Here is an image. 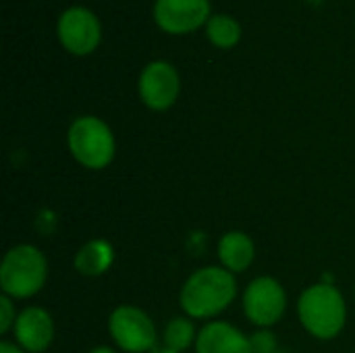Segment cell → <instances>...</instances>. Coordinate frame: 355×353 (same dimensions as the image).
<instances>
[{
	"label": "cell",
	"mask_w": 355,
	"mask_h": 353,
	"mask_svg": "<svg viewBox=\"0 0 355 353\" xmlns=\"http://www.w3.org/2000/svg\"><path fill=\"white\" fill-rule=\"evenodd\" d=\"M287 308V295L283 285L272 277L254 279L243 293V312L252 325L268 329L277 325Z\"/></svg>",
	"instance_id": "6"
},
{
	"label": "cell",
	"mask_w": 355,
	"mask_h": 353,
	"mask_svg": "<svg viewBox=\"0 0 355 353\" xmlns=\"http://www.w3.org/2000/svg\"><path fill=\"white\" fill-rule=\"evenodd\" d=\"M114 262V250L104 239H92L79 248L75 254V268L85 277H100L104 275Z\"/></svg>",
	"instance_id": "13"
},
{
	"label": "cell",
	"mask_w": 355,
	"mask_h": 353,
	"mask_svg": "<svg viewBox=\"0 0 355 353\" xmlns=\"http://www.w3.org/2000/svg\"><path fill=\"white\" fill-rule=\"evenodd\" d=\"M150 353H177V352H171L168 347H156V350H152Z\"/></svg>",
	"instance_id": "20"
},
{
	"label": "cell",
	"mask_w": 355,
	"mask_h": 353,
	"mask_svg": "<svg viewBox=\"0 0 355 353\" xmlns=\"http://www.w3.org/2000/svg\"><path fill=\"white\" fill-rule=\"evenodd\" d=\"M89 353H116L112 347H106V345H100V347H94Z\"/></svg>",
	"instance_id": "19"
},
{
	"label": "cell",
	"mask_w": 355,
	"mask_h": 353,
	"mask_svg": "<svg viewBox=\"0 0 355 353\" xmlns=\"http://www.w3.org/2000/svg\"><path fill=\"white\" fill-rule=\"evenodd\" d=\"M108 333L123 352L150 353L156 350V327L139 308L119 306L108 318Z\"/></svg>",
	"instance_id": "5"
},
{
	"label": "cell",
	"mask_w": 355,
	"mask_h": 353,
	"mask_svg": "<svg viewBox=\"0 0 355 353\" xmlns=\"http://www.w3.org/2000/svg\"><path fill=\"white\" fill-rule=\"evenodd\" d=\"M15 339L17 345L25 352H46L54 339V322L44 308L31 306L25 308L15 322Z\"/></svg>",
	"instance_id": "10"
},
{
	"label": "cell",
	"mask_w": 355,
	"mask_h": 353,
	"mask_svg": "<svg viewBox=\"0 0 355 353\" xmlns=\"http://www.w3.org/2000/svg\"><path fill=\"white\" fill-rule=\"evenodd\" d=\"M210 15L208 0H156L154 19L168 33H189L204 25Z\"/></svg>",
	"instance_id": "9"
},
{
	"label": "cell",
	"mask_w": 355,
	"mask_h": 353,
	"mask_svg": "<svg viewBox=\"0 0 355 353\" xmlns=\"http://www.w3.org/2000/svg\"><path fill=\"white\" fill-rule=\"evenodd\" d=\"M208 37L214 46L218 48H233L239 37H241V27L239 23L229 17V15H214L208 19Z\"/></svg>",
	"instance_id": "15"
},
{
	"label": "cell",
	"mask_w": 355,
	"mask_h": 353,
	"mask_svg": "<svg viewBox=\"0 0 355 353\" xmlns=\"http://www.w3.org/2000/svg\"><path fill=\"white\" fill-rule=\"evenodd\" d=\"M254 256H256L254 241L243 231H229L218 241L220 264H223V268H227L233 275L248 270L250 264L254 262Z\"/></svg>",
	"instance_id": "12"
},
{
	"label": "cell",
	"mask_w": 355,
	"mask_h": 353,
	"mask_svg": "<svg viewBox=\"0 0 355 353\" xmlns=\"http://www.w3.org/2000/svg\"><path fill=\"white\" fill-rule=\"evenodd\" d=\"M179 75L166 60L150 62L139 75V96L152 110H166L179 96Z\"/></svg>",
	"instance_id": "8"
},
{
	"label": "cell",
	"mask_w": 355,
	"mask_h": 353,
	"mask_svg": "<svg viewBox=\"0 0 355 353\" xmlns=\"http://www.w3.org/2000/svg\"><path fill=\"white\" fill-rule=\"evenodd\" d=\"M237 295V283L227 268L206 266L196 270L183 285L179 304L189 318H214L225 312Z\"/></svg>",
	"instance_id": "1"
},
{
	"label": "cell",
	"mask_w": 355,
	"mask_h": 353,
	"mask_svg": "<svg viewBox=\"0 0 355 353\" xmlns=\"http://www.w3.org/2000/svg\"><path fill=\"white\" fill-rule=\"evenodd\" d=\"M250 343H252V352L254 353L277 352V337H275V333H270L268 329L256 331V333L250 337Z\"/></svg>",
	"instance_id": "16"
},
{
	"label": "cell",
	"mask_w": 355,
	"mask_h": 353,
	"mask_svg": "<svg viewBox=\"0 0 355 353\" xmlns=\"http://www.w3.org/2000/svg\"><path fill=\"white\" fill-rule=\"evenodd\" d=\"M0 353H25L19 345L10 343V341H2L0 343Z\"/></svg>",
	"instance_id": "18"
},
{
	"label": "cell",
	"mask_w": 355,
	"mask_h": 353,
	"mask_svg": "<svg viewBox=\"0 0 355 353\" xmlns=\"http://www.w3.org/2000/svg\"><path fill=\"white\" fill-rule=\"evenodd\" d=\"M48 277V262L33 246H15L6 252L0 266V287L4 295L25 300L35 295Z\"/></svg>",
	"instance_id": "3"
},
{
	"label": "cell",
	"mask_w": 355,
	"mask_h": 353,
	"mask_svg": "<svg viewBox=\"0 0 355 353\" xmlns=\"http://www.w3.org/2000/svg\"><path fill=\"white\" fill-rule=\"evenodd\" d=\"M196 353H254L250 339L229 322H208L196 341Z\"/></svg>",
	"instance_id": "11"
},
{
	"label": "cell",
	"mask_w": 355,
	"mask_h": 353,
	"mask_svg": "<svg viewBox=\"0 0 355 353\" xmlns=\"http://www.w3.org/2000/svg\"><path fill=\"white\" fill-rule=\"evenodd\" d=\"M60 44L73 54H89L102 37L98 17L85 6H71L58 19Z\"/></svg>",
	"instance_id": "7"
},
{
	"label": "cell",
	"mask_w": 355,
	"mask_h": 353,
	"mask_svg": "<svg viewBox=\"0 0 355 353\" xmlns=\"http://www.w3.org/2000/svg\"><path fill=\"white\" fill-rule=\"evenodd\" d=\"M297 312L304 329L312 337L322 341L335 339L343 331L347 318V308L341 291L329 283L308 287L297 302Z\"/></svg>",
	"instance_id": "2"
},
{
	"label": "cell",
	"mask_w": 355,
	"mask_h": 353,
	"mask_svg": "<svg viewBox=\"0 0 355 353\" xmlns=\"http://www.w3.org/2000/svg\"><path fill=\"white\" fill-rule=\"evenodd\" d=\"M162 341H164V347H168L171 352H185L193 341H198V333H196V327L189 318H173L166 327H164V333H162Z\"/></svg>",
	"instance_id": "14"
},
{
	"label": "cell",
	"mask_w": 355,
	"mask_h": 353,
	"mask_svg": "<svg viewBox=\"0 0 355 353\" xmlns=\"http://www.w3.org/2000/svg\"><path fill=\"white\" fill-rule=\"evenodd\" d=\"M0 333L6 335L10 329H15V322H17V314H15V308H12V302L8 295H2L0 298Z\"/></svg>",
	"instance_id": "17"
},
{
	"label": "cell",
	"mask_w": 355,
	"mask_h": 353,
	"mask_svg": "<svg viewBox=\"0 0 355 353\" xmlns=\"http://www.w3.org/2000/svg\"><path fill=\"white\" fill-rule=\"evenodd\" d=\"M67 144L73 158L89 171L106 169L116 152L110 127L98 117L75 119L69 127Z\"/></svg>",
	"instance_id": "4"
}]
</instances>
